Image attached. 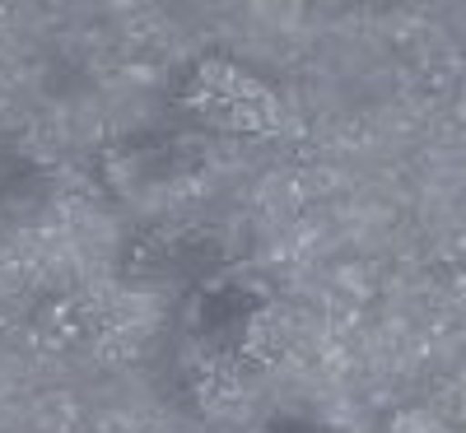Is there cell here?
Masks as SVG:
<instances>
[{
    "label": "cell",
    "instance_id": "cell-3",
    "mask_svg": "<svg viewBox=\"0 0 466 433\" xmlns=\"http://www.w3.org/2000/svg\"><path fill=\"white\" fill-rule=\"evenodd\" d=\"M219 257H224L219 233L210 224H197V219L154 224L127 252L131 270L145 275V280H197V285L219 275Z\"/></svg>",
    "mask_w": 466,
    "mask_h": 433
},
{
    "label": "cell",
    "instance_id": "cell-1",
    "mask_svg": "<svg viewBox=\"0 0 466 433\" xmlns=\"http://www.w3.org/2000/svg\"><path fill=\"white\" fill-rule=\"evenodd\" d=\"M280 354V303L252 280L210 275L191 289L177 327V373L197 401L243 391Z\"/></svg>",
    "mask_w": 466,
    "mask_h": 433
},
{
    "label": "cell",
    "instance_id": "cell-2",
    "mask_svg": "<svg viewBox=\"0 0 466 433\" xmlns=\"http://www.w3.org/2000/svg\"><path fill=\"white\" fill-rule=\"evenodd\" d=\"M173 103L187 122H197L228 140H276L289 131V103L285 94L243 65L238 56L206 52L187 61L173 85Z\"/></svg>",
    "mask_w": 466,
    "mask_h": 433
}]
</instances>
